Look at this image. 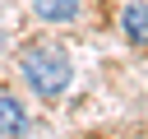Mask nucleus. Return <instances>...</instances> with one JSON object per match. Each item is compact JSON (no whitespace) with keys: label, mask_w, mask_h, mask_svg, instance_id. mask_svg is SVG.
<instances>
[{"label":"nucleus","mask_w":148,"mask_h":139,"mask_svg":"<svg viewBox=\"0 0 148 139\" xmlns=\"http://www.w3.org/2000/svg\"><path fill=\"white\" fill-rule=\"evenodd\" d=\"M23 83L32 88V93H42V97H60L65 88H69V60L56 51V46H32L28 56H23Z\"/></svg>","instance_id":"1"},{"label":"nucleus","mask_w":148,"mask_h":139,"mask_svg":"<svg viewBox=\"0 0 148 139\" xmlns=\"http://www.w3.org/2000/svg\"><path fill=\"white\" fill-rule=\"evenodd\" d=\"M0 134H5V139L28 134V111H23L14 97H0Z\"/></svg>","instance_id":"2"},{"label":"nucleus","mask_w":148,"mask_h":139,"mask_svg":"<svg viewBox=\"0 0 148 139\" xmlns=\"http://www.w3.org/2000/svg\"><path fill=\"white\" fill-rule=\"evenodd\" d=\"M120 23H125V37L134 46H148V5H130Z\"/></svg>","instance_id":"3"},{"label":"nucleus","mask_w":148,"mask_h":139,"mask_svg":"<svg viewBox=\"0 0 148 139\" xmlns=\"http://www.w3.org/2000/svg\"><path fill=\"white\" fill-rule=\"evenodd\" d=\"M32 9H37V19H46V23H69V19L79 14V0H32Z\"/></svg>","instance_id":"4"}]
</instances>
